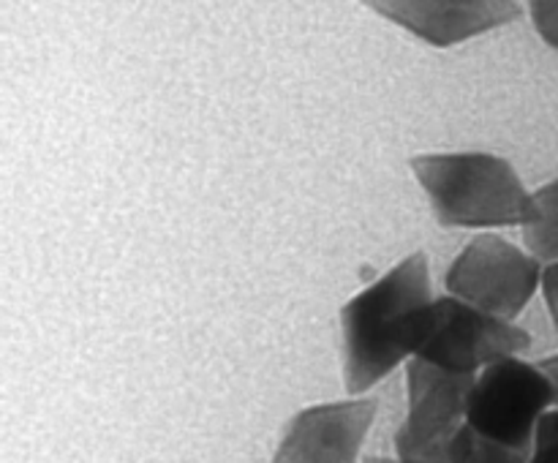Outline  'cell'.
Segmentation results:
<instances>
[{
    "label": "cell",
    "mask_w": 558,
    "mask_h": 463,
    "mask_svg": "<svg viewBox=\"0 0 558 463\" xmlns=\"http://www.w3.org/2000/svg\"><path fill=\"white\" fill-rule=\"evenodd\" d=\"M434 300L428 256L417 251L343 305V381L352 395L414 360L420 319Z\"/></svg>",
    "instance_id": "6da1fadb"
},
{
    "label": "cell",
    "mask_w": 558,
    "mask_h": 463,
    "mask_svg": "<svg viewBox=\"0 0 558 463\" xmlns=\"http://www.w3.org/2000/svg\"><path fill=\"white\" fill-rule=\"evenodd\" d=\"M436 221L445 227L499 229L534 221V194L507 158L490 153H439L412 161Z\"/></svg>",
    "instance_id": "7a4b0ae2"
},
{
    "label": "cell",
    "mask_w": 558,
    "mask_h": 463,
    "mask_svg": "<svg viewBox=\"0 0 558 463\" xmlns=\"http://www.w3.org/2000/svg\"><path fill=\"white\" fill-rule=\"evenodd\" d=\"M532 336L515 321L499 319L458 297H436L420 319L414 360L463 376L483 374L501 360L521 357Z\"/></svg>",
    "instance_id": "3957f363"
},
{
    "label": "cell",
    "mask_w": 558,
    "mask_h": 463,
    "mask_svg": "<svg viewBox=\"0 0 558 463\" xmlns=\"http://www.w3.org/2000/svg\"><path fill=\"white\" fill-rule=\"evenodd\" d=\"M550 409H556L554 385L543 368L510 357L477 374L466 425L496 444L532 452L539 423Z\"/></svg>",
    "instance_id": "277c9868"
},
{
    "label": "cell",
    "mask_w": 558,
    "mask_h": 463,
    "mask_svg": "<svg viewBox=\"0 0 558 463\" xmlns=\"http://www.w3.org/2000/svg\"><path fill=\"white\" fill-rule=\"evenodd\" d=\"M447 292L512 321L543 287V261L499 234H477L447 270Z\"/></svg>",
    "instance_id": "5b68a950"
},
{
    "label": "cell",
    "mask_w": 558,
    "mask_h": 463,
    "mask_svg": "<svg viewBox=\"0 0 558 463\" xmlns=\"http://www.w3.org/2000/svg\"><path fill=\"white\" fill-rule=\"evenodd\" d=\"M474 381L477 376L450 374L423 360H412L407 365V419L396 434V455H447L450 441L466 425Z\"/></svg>",
    "instance_id": "8992f818"
},
{
    "label": "cell",
    "mask_w": 558,
    "mask_h": 463,
    "mask_svg": "<svg viewBox=\"0 0 558 463\" xmlns=\"http://www.w3.org/2000/svg\"><path fill=\"white\" fill-rule=\"evenodd\" d=\"M376 409L374 398L303 409L289 423L270 463H357Z\"/></svg>",
    "instance_id": "52a82bcc"
},
{
    "label": "cell",
    "mask_w": 558,
    "mask_h": 463,
    "mask_svg": "<svg viewBox=\"0 0 558 463\" xmlns=\"http://www.w3.org/2000/svg\"><path fill=\"white\" fill-rule=\"evenodd\" d=\"M371 9L434 47H452L518 20L523 5L510 0H387Z\"/></svg>",
    "instance_id": "ba28073f"
},
{
    "label": "cell",
    "mask_w": 558,
    "mask_h": 463,
    "mask_svg": "<svg viewBox=\"0 0 558 463\" xmlns=\"http://www.w3.org/2000/svg\"><path fill=\"white\" fill-rule=\"evenodd\" d=\"M523 243L534 259L558 261V180L534 191V221L523 227Z\"/></svg>",
    "instance_id": "9c48e42d"
},
{
    "label": "cell",
    "mask_w": 558,
    "mask_h": 463,
    "mask_svg": "<svg viewBox=\"0 0 558 463\" xmlns=\"http://www.w3.org/2000/svg\"><path fill=\"white\" fill-rule=\"evenodd\" d=\"M447 458H450V463H532V452L496 444V441L485 439L469 425H463L456 439L450 441Z\"/></svg>",
    "instance_id": "30bf717a"
},
{
    "label": "cell",
    "mask_w": 558,
    "mask_h": 463,
    "mask_svg": "<svg viewBox=\"0 0 558 463\" xmlns=\"http://www.w3.org/2000/svg\"><path fill=\"white\" fill-rule=\"evenodd\" d=\"M532 463H558V409H550L539 423L532 447Z\"/></svg>",
    "instance_id": "8fae6325"
},
{
    "label": "cell",
    "mask_w": 558,
    "mask_h": 463,
    "mask_svg": "<svg viewBox=\"0 0 558 463\" xmlns=\"http://www.w3.org/2000/svg\"><path fill=\"white\" fill-rule=\"evenodd\" d=\"M529 11L539 36L558 49V0H534Z\"/></svg>",
    "instance_id": "7c38bea8"
},
{
    "label": "cell",
    "mask_w": 558,
    "mask_h": 463,
    "mask_svg": "<svg viewBox=\"0 0 558 463\" xmlns=\"http://www.w3.org/2000/svg\"><path fill=\"white\" fill-rule=\"evenodd\" d=\"M543 292H545V303H548V310H550V319H554L558 330V261H554V265H545Z\"/></svg>",
    "instance_id": "4fadbf2b"
},
{
    "label": "cell",
    "mask_w": 558,
    "mask_h": 463,
    "mask_svg": "<svg viewBox=\"0 0 558 463\" xmlns=\"http://www.w3.org/2000/svg\"><path fill=\"white\" fill-rule=\"evenodd\" d=\"M365 463H450V458L447 455H434V458H401V455L381 458V455H376V458H368Z\"/></svg>",
    "instance_id": "5bb4252c"
},
{
    "label": "cell",
    "mask_w": 558,
    "mask_h": 463,
    "mask_svg": "<svg viewBox=\"0 0 558 463\" xmlns=\"http://www.w3.org/2000/svg\"><path fill=\"white\" fill-rule=\"evenodd\" d=\"M539 368H543V374L548 376L550 385H554V403L558 409V354H554V357H548V360H543V363H539Z\"/></svg>",
    "instance_id": "9a60e30c"
}]
</instances>
